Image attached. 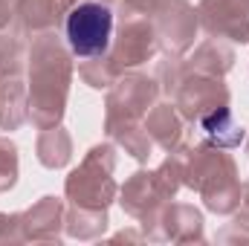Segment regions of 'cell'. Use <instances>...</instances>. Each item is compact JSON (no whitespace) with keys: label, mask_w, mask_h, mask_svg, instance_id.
I'll return each instance as SVG.
<instances>
[{"label":"cell","mask_w":249,"mask_h":246,"mask_svg":"<svg viewBox=\"0 0 249 246\" xmlns=\"http://www.w3.org/2000/svg\"><path fill=\"white\" fill-rule=\"evenodd\" d=\"M113 35V15L102 3H78L67 15V41L70 50L81 58L102 55Z\"/></svg>","instance_id":"1"},{"label":"cell","mask_w":249,"mask_h":246,"mask_svg":"<svg viewBox=\"0 0 249 246\" xmlns=\"http://www.w3.org/2000/svg\"><path fill=\"white\" fill-rule=\"evenodd\" d=\"M203 130H206V136H209L212 142H217V145H223V148L238 145L241 136H244L229 110H214L212 116H206V119H203Z\"/></svg>","instance_id":"2"}]
</instances>
